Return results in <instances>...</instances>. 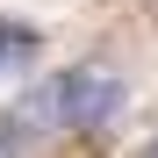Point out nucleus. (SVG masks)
<instances>
[{
  "label": "nucleus",
  "instance_id": "nucleus-4",
  "mask_svg": "<svg viewBox=\"0 0 158 158\" xmlns=\"http://www.w3.org/2000/svg\"><path fill=\"white\" fill-rule=\"evenodd\" d=\"M137 158H158V137H151V144H144V151H137Z\"/></svg>",
  "mask_w": 158,
  "mask_h": 158
},
{
  "label": "nucleus",
  "instance_id": "nucleus-3",
  "mask_svg": "<svg viewBox=\"0 0 158 158\" xmlns=\"http://www.w3.org/2000/svg\"><path fill=\"white\" fill-rule=\"evenodd\" d=\"M22 144H29V129L7 115V122H0V158H22Z\"/></svg>",
  "mask_w": 158,
  "mask_h": 158
},
{
  "label": "nucleus",
  "instance_id": "nucleus-1",
  "mask_svg": "<svg viewBox=\"0 0 158 158\" xmlns=\"http://www.w3.org/2000/svg\"><path fill=\"white\" fill-rule=\"evenodd\" d=\"M50 86H58V122L65 129H101V122L122 108V79L108 65H79L65 79H50Z\"/></svg>",
  "mask_w": 158,
  "mask_h": 158
},
{
  "label": "nucleus",
  "instance_id": "nucleus-2",
  "mask_svg": "<svg viewBox=\"0 0 158 158\" xmlns=\"http://www.w3.org/2000/svg\"><path fill=\"white\" fill-rule=\"evenodd\" d=\"M29 43H36L29 29H15V22H0V72H7V65L22 58V50H29Z\"/></svg>",
  "mask_w": 158,
  "mask_h": 158
}]
</instances>
